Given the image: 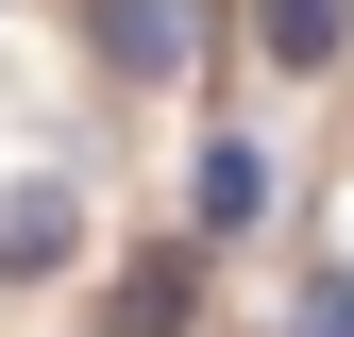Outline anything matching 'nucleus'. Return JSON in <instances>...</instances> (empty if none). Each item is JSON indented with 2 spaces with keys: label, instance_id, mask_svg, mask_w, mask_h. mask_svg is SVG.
Segmentation results:
<instances>
[{
  "label": "nucleus",
  "instance_id": "f257e3e1",
  "mask_svg": "<svg viewBox=\"0 0 354 337\" xmlns=\"http://www.w3.org/2000/svg\"><path fill=\"white\" fill-rule=\"evenodd\" d=\"M68 236H84V202L51 186V168H34V186H0V287H51Z\"/></svg>",
  "mask_w": 354,
  "mask_h": 337
},
{
  "label": "nucleus",
  "instance_id": "f03ea898",
  "mask_svg": "<svg viewBox=\"0 0 354 337\" xmlns=\"http://www.w3.org/2000/svg\"><path fill=\"white\" fill-rule=\"evenodd\" d=\"M203 320V253L169 236V253H136V270H118V304H102V337H186Z\"/></svg>",
  "mask_w": 354,
  "mask_h": 337
},
{
  "label": "nucleus",
  "instance_id": "7ed1b4c3",
  "mask_svg": "<svg viewBox=\"0 0 354 337\" xmlns=\"http://www.w3.org/2000/svg\"><path fill=\"white\" fill-rule=\"evenodd\" d=\"M84 34H102L118 84H169V68H186V0H84Z\"/></svg>",
  "mask_w": 354,
  "mask_h": 337
},
{
  "label": "nucleus",
  "instance_id": "20e7f679",
  "mask_svg": "<svg viewBox=\"0 0 354 337\" xmlns=\"http://www.w3.org/2000/svg\"><path fill=\"white\" fill-rule=\"evenodd\" d=\"M253 202H270V152H253V135H203V168H186V220H203V236H236Z\"/></svg>",
  "mask_w": 354,
  "mask_h": 337
},
{
  "label": "nucleus",
  "instance_id": "39448f33",
  "mask_svg": "<svg viewBox=\"0 0 354 337\" xmlns=\"http://www.w3.org/2000/svg\"><path fill=\"white\" fill-rule=\"evenodd\" d=\"M337 34H354V0H253V51L270 68H337Z\"/></svg>",
  "mask_w": 354,
  "mask_h": 337
},
{
  "label": "nucleus",
  "instance_id": "423d86ee",
  "mask_svg": "<svg viewBox=\"0 0 354 337\" xmlns=\"http://www.w3.org/2000/svg\"><path fill=\"white\" fill-rule=\"evenodd\" d=\"M287 337H354V270H321V287H304V304H287Z\"/></svg>",
  "mask_w": 354,
  "mask_h": 337
}]
</instances>
